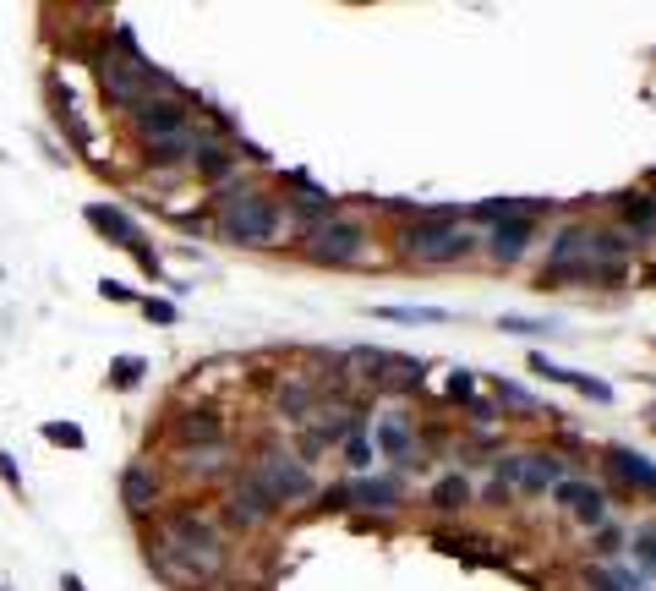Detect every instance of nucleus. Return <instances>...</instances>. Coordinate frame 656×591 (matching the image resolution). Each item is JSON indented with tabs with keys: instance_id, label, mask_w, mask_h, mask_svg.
<instances>
[{
	"instance_id": "16",
	"label": "nucleus",
	"mask_w": 656,
	"mask_h": 591,
	"mask_svg": "<svg viewBox=\"0 0 656 591\" xmlns=\"http://www.w3.org/2000/svg\"><path fill=\"white\" fill-rule=\"evenodd\" d=\"M159 498H164V477H159L154 466H143V460H137V466L121 471V504L132 509V515H154Z\"/></svg>"
},
{
	"instance_id": "25",
	"label": "nucleus",
	"mask_w": 656,
	"mask_h": 591,
	"mask_svg": "<svg viewBox=\"0 0 656 591\" xmlns=\"http://www.w3.org/2000/svg\"><path fill=\"white\" fill-rule=\"evenodd\" d=\"M492 405H498V411H514V416H542L547 411V405L536 400V394H525L514 378H498V384H492Z\"/></svg>"
},
{
	"instance_id": "32",
	"label": "nucleus",
	"mask_w": 656,
	"mask_h": 591,
	"mask_svg": "<svg viewBox=\"0 0 656 591\" xmlns=\"http://www.w3.org/2000/svg\"><path fill=\"white\" fill-rule=\"evenodd\" d=\"M339 449H345L350 471H367V466H372V449H378V444H372V433H367V427H356V433H350Z\"/></svg>"
},
{
	"instance_id": "31",
	"label": "nucleus",
	"mask_w": 656,
	"mask_h": 591,
	"mask_svg": "<svg viewBox=\"0 0 656 591\" xmlns=\"http://www.w3.org/2000/svg\"><path fill=\"white\" fill-rule=\"evenodd\" d=\"M629 564H646V575H656V526H635V537H629Z\"/></svg>"
},
{
	"instance_id": "34",
	"label": "nucleus",
	"mask_w": 656,
	"mask_h": 591,
	"mask_svg": "<svg viewBox=\"0 0 656 591\" xmlns=\"http://www.w3.org/2000/svg\"><path fill=\"white\" fill-rule=\"evenodd\" d=\"M378 318H389V323H449V312H438V307H378Z\"/></svg>"
},
{
	"instance_id": "12",
	"label": "nucleus",
	"mask_w": 656,
	"mask_h": 591,
	"mask_svg": "<svg viewBox=\"0 0 656 591\" xmlns=\"http://www.w3.org/2000/svg\"><path fill=\"white\" fill-rule=\"evenodd\" d=\"M192 170H197L203 181H214V187H225V181L241 170L230 137H219L214 126H203V132H197V143H192Z\"/></svg>"
},
{
	"instance_id": "15",
	"label": "nucleus",
	"mask_w": 656,
	"mask_h": 591,
	"mask_svg": "<svg viewBox=\"0 0 656 591\" xmlns=\"http://www.w3.org/2000/svg\"><path fill=\"white\" fill-rule=\"evenodd\" d=\"M82 214H88V225L99 230L104 241H115V247H126V252H143V247H148L143 230L132 225V214H126V208H115V203H88Z\"/></svg>"
},
{
	"instance_id": "17",
	"label": "nucleus",
	"mask_w": 656,
	"mask_h": 591,
	"mask_svg": "<svg viewBox=\"0 0 656 591\" xmlns=\"http://www.w3.org/2000/svg\"><path fill=\"white\" fill-rule=\"evenodd\" d=\"M525 362H531V373H536V378H547V384H569V389H580L585 400H596V405H607V400H613V389H607L602 378H591V373H574V367L547 362V351H531Z\"/></svg>"
},
{
	"instance_id": "30",
	"label": "nucleus",
	"mask_w": 656,
	"mask_h": 591,
	"mask_svg": "<svg viewBox=\"0 0 656 591\" xmlns=\"http://www.w3.org/2000/svg\"><path fill=\"white\" fill-rule=\"evenodd\" d=\"M443 394H449L454 405H465V411H471V405L482 400V394H476V373H465V367H454V373L443 378Z\"/></svg>"
},
{
	"instance_id": "35",
	"label": "nucleus",
	"mask_w": 656,
	"mask_h": 591,
	"mask_svg": "<svg viewBox=\"0 0 656 591\" xmlns=\"http://www.w3.org/2000/svg\"><path fill=\"white\" fill-rule=\"evenodd\" d=\"M143 318H148V323H175V318H181V307H175V301L148 296V301H143Z\"/></svg>"
},
{
	"instance_id": "14",
	"label": "nucleus",
	"mask_w": 656,
	"mask_h": 591,
	"mask_svg": "<svg viewBox=\"0 0 656 591\" xmlns=\"http://www.w3.org/2000/svg\"><path fill=\"white\" fill-rule=\"evenodd\" d=\"M602 471L613 482H624V488H640V493H656V466L646 455H635V449L624 444H607L602 449Z\"/></svg>"
},
{
	"instance_id": "38",
	"label": "nucleus",
	"mask_w": 656,
	"mask_h": 591,
	"mask_svg": "<svg viewBox=\"0 0 656 591\" xmlns=\"http://www.w3.org/2000/svg\"><path fill=\"white\" fill-rule=\"evenodd\" d=\"M0 482H6L11 493H22V471H17V460H11L6 449H0Z\"/></svg>"
},
{
	"instance_id": "1",
	"label": "nucleus",
	"mask_w": 656,
	"mask_h": 591,
	"mask_svg": "<svg viewBox=\"0 0 656 591\" xmlns=\"http://www.w3.org/2000/svg\"><path fill=\"white\" fill-rule=\"evenodd\" d=\"M214 225L225 241H236V247H279L285 241V197L263 192L252 176H230L225 187H219V208H214Z\"/></svg>"
},
{
	"instance_id": "19",
	"label": "nucleus",
	"mask_w": 656,
	"mask_h": 591,
	"mask_svg": "<svg viewBox=\"0 0 656 591\" xmlns=\"http://www.w3.org/2000/svg\"><path fill=\"white\" fill-rule=\"evenodd\" d=\"M618 230H624L629 241H651L656 236V197L651 192H624L618 197Z\"/></svg>"
},
{
	"instance_id": "26",
	"label": "nucleus",
	"mask_w": 656,
	"mask_h": 591,
	"mask_svg": "<svg viewBox=\"0 0 656 591\" xmlns=\"http://www.w3.org/2000/svg\"><path fill=\"white\" fill-rule=\"evenodd\" d=\"M487 247H492V258L514 263L525 247H531V219H514V225H498V230H492V241H487Z\"/></svg>"
},
{
	"instance_id": "7",
	"label": "nucleus",
	"mask_w": 656,
	"mask_h": 591,
	"mask_svg": "<svg viewBox=\"0 0 656 591\" xmlns=\"http://www.w3.org/2000/svg\"><path fill=\"white\" fill-rule=\"evenodd\" d=\"M219 526H236V531H263L268 520L279 515V504L268 498V488L252 477V471H230L225 477V509H219Z\"/></svg>"
},
{
	"instance_id": "41",
	"label": "nucleus",
	"mask_w": 656,
	"mask_h": 591,
	"mask_svg": "<svg viewBox=\"0 0 656 591\" xmlns=\"http://www.w3.org/2000/svg\"><path fill=\"white\" fill-rule=\"evenodd\" d=\"M137 269H143V274H154V280H159V252H154V247H143V252H137Z\"/></svg>"
},
{
	"instance_id": "21",
	"label": "nucleus",
	"mask_w": 656,
	"mask_h": 591,
	"mask_svg": "<svg viewBox=\"0 0 656 591\" xmlns=\"http://www.w3.org/2000/svg\"><path fill=\"white\" fill-rule=\"evenodd\" d=\"M432 548L438 553H454V559H465V564H482V570H503V553L492 548V542H482V537H449V531H438L432 537Z\"/></svg>"
},
{
	"instance_id": "23",
	"label": "nucleus",
	"mask_w": 656,
	"mask_h": 591,
	"mask_svg": "<svg viewBox=\"0 0 656 591\" xmlns=\"http://www.w3.org/2000/svg\"><path fill=\"white\" fill-rule=\"evenodd\" d=\"M318 400H323V389H312L307 378H285V384L274 389V405L285 416H296V422H307V416L318 411Z\"/></svg>"
},
{
	"instance_id": "46",
	"label": "nucleus",
	"mask_w": 656,
	"mask_h": 591,
	"mask_svg": "<svg viewBox=\"0 0 656 591\" xmlns=\"http://www.w3.org/2000/svg\"><path fill=\"white\" fill-rule=\"evenodd\" d=\"M0 591H6V586H0Z\"/></svg>"
},
{
	"instance_id": "18",
	"label": "nucleus",
	"mask_w": 656,
	"mask_h": 591,
	"mask_svg": "<svg viewBox=\"0 0 656 591\" xmlns=\"http://www.w3.org/2000/svg\"><path fill=\"white\" fill-rule=\"evenodd\" d=\"M378 449H383V455H389L400 471H405V466H416V460H421V449H416V427H410L400 411H389V416L378 422Z\"/></svg>"
},
{
	"instance_id": "33",
	"label": "nucleus",
	"mask_w": 656,
	"mask_h": 591,
	"mask_svg": "<svg viewBox=\"0 0 656 591\" xmlns=\"http://www.w3.org/2000/svg\"><path fill=\"white\" fill-rule=\"evenodd\" d=\"M39 433H44V444H55V449H82L88 444V433H82L77 422H44Z\"/></svg>"
},
{
	"instance_id": "28",
	"label": "nucleus",
	"mask_w": 656,
	"mask_h": 591,
	"mask_svg": "<svg viewBox=\"0 0 656 591\" xmlns=\"http://www.w3.org/2000/svg\"><path fill=\"white\" fill-rule=\"evenodd\" d=\"M432 509H465L471 504V477H465V471H449V477H438L432 482Z\"/></svg>"
},
{
	"instance_id": "5",
	"label": "nucleus",
	"mask_w": 656,
	"mask_h": 591,
	"mask_svg": "<svg viewBox=\"0 0 656 591\" xmlns=\"http://www.w3.org/2000/svg\"><path fill=\"white\" fill-rule=\"evenodd\" d=\"M246 471L263 482L268 498H274L279 509H296V504H312V498H318V477H312V466L296 455V449L279 444V438H268Z\"/></svg>"
},
{
	"instance_id": "29",
	"label": "nucleus",
	"mask_w": 656,
	"mask_h": 591,
	"mask_svg": "<svg viewBox=\"0 0 656 591\" xmlns=\"http://www.w3.org/2000/svg\"><path fill=\"white\" fill-rule=\"evenodd\" d=\"M143 378H148L143 356H121V362H110V378H104V384H110V389H137Z\"/></svg>"
},
{
	"instance_id": "42",
	"label": "nucleus",
	"mask_w": 656,
	"mask_h": 591,
	"mask_svg": "<svg viewBox=\"0 0 656 591\" xmlns=\"http://www.w3.org/2000/svg\"><path fill=\"white\" fill-rule=\"evenodd\" d=\"M487 498H492V504H509V498H514V488H509V482L498 477V482H492V488H487Z\"/></svg>"
},
{
	"instance_id": "8",
	"label": "nucleus",
	"mask_w": 656,
	"mask_h": 591,
	"mask_svg": "<svg viewBox=\"0 0 656 591\" xmlns=\"http://www.w3.org/2000/svg\"><path fill=\"white\" fill-rule=\"evenodd\" d=\"M301 252H307V263H334V269H345V263H361L367 258V225L361 219H328L318 236H301Z\"/></svg>"
},
{
	"instance_id": "6",
	"label": "nucleus",
	"mask_w": 656,
	"mask_h": 591,
	"mask_svg": "<svg viewBox=\"0 0 656 591\" xmlns=\"http://www.w3.org/2000/svg\"><path fill=\"white\" fill-rule=\"evenodd\" d=\"M126 126H132V137L137 143H170V137H186L197 126V115H192V104H186L181 94H148L143 104H132L126 110Z\"/></svg>"
},
{
	"instance_id": "45",
	"label": "nucleus",
	"mask_w": 656,
	"mask_h": 591,
	"mask_svg": "<svg viewBox=\"0 0 656 591\" xmlns=\"http://www.w3.org/2000/svg\"><path fill=\"white\" fill-rule=\"evenodd\" d=\"M646 280H651V285H656V269H646Z\"/></svg>"
},
{
	"instance_id": "9",
	"label": "nucleus",
	"mask_w": 656,
	"mask_h": 591,
	"mask_svg": "<svg viewBox=\"0 0 656 591\" xmlns=\"http://www.w3.org/2000/svg\"><path fill=\"white\" fill-rule=\"evenodd\" d=\"M498 477L509 482L514 493H553L558 482L569 477V466L547 449H520V455H503L498 460Z\"/></svg>"
},
{
	"instance_id": "22",
	"label": "nucleus",
	"mask_w": 656,
	"mask_h": 591,
	"mask_svg": "<svg viewBox=\"0 0 656 591\" xmlns=\"http://www.w3.org/2000/svg\"><path fill=\"white\" fill-rule=\"evenodd\" d=\"M400 482L394 477H350V504H367V509H400Z\"/></svg>"
},
{
	"instance_id": "20",
	"label": "nucleus",
	"mask_w": 656,
	"mask_h": 591,
	"mask_svg": "<svg viewBox=\"0 0 656 591\" xmlns=\"http://www.w3.org/2000/svg\"><path fill=\"white\" fill-rule=\"evenodd\" d=\"M230 460H236V449L214 444V449H186V455H175V466L186 471V482H214V477H230Z\"/></svg>"
},
{
	"instance_id": "3",
	"label": "nucleus",
	"mask_w": 656,
	"mask_h": 591,
	"mask_svg": "<svg viewBox=\"0 0 656 591\" xmlns=\"http://www.w3.org/2000/svg\"><path fill=\"white\" fill-rule=\"evenodd\" d=\"M159 542H170L181 559H192L197 564V575H203L208 586H219L225 581V570H230V537H225V526H219L208 509H192V504H175V509H164V520H159V531H154Z\"/></svg>"
},
{
	"instance_id": "13",
	"label": "nucleus",
	"mask_w": 656,
	"mask_h": 591,
	"mask_svg": "<svg viewBox=\"0 0 656 591\" xmlns=\"http://www.w3.org/2000/svg\"><path fill=\"white\" fill-rule=\"evenodd\" d=\"M421 378H427V362H421V356L378 351V367H372V389H383V394H416Z\"/></svg>"
},
{
	"instance_id": "24",
	"label": "nucleus",
	"mask_w": 656,
	"mask_h": 591,
	"mask_svg": "<svg viewBox=\"0 0 656 591\" xmlns=\"http://www.w3.org/2000/svg\"><path fill=\"white\" fill-rule=\"evenodd\" d=\"M536 214V203H514V197H492V203H476V208H465V219H476V225H514V219H531Z\"/></svg>"
},
{
	"instance_id": "36",
	"label": "nucleus",
	"mask_w": 656,
	"mask_h": 591,
	"mask_svg": "<svg viewBox=\"0 0 656 591\" xmlns=\"http://www.w3.org/2000/svg\"><path fill=\"white\" fill-rule=\"evenodd\" d=\"M591 542H596V553H613L618 542H624V531H618L613 520H607V526H596V537H591Z\"/></svg>"
},
{
	"instance_id": "27",
	"label": "nucleus",
	"mask_w": 656,
	"mask_h": 591,
	"mask_svg": "<svg viewBox=\"0 0 656 591\" xmlns=\"http://www.w3.org/2000/svg\"><path fill=\"white\" fill-rule=\"evenodd\" d=\"M203 126H192L186 137H170V143H148L143 148V165H192V143Z\"/></svg>"
},
{
	"instance_id": "40",
	"label": "nucleus",
	"mask_w": 656,
	"mask_h": 591,
	"mask_svg": "<svg viewBox=\"0 0 656 591\" xmlns=\"http://www.w3.org/2000/svg\"><path fill=\"white\" fill-rule=\"evenodd\" d=\"M99 291H104V296H110V301H143V296H137V291H126V285H115V280H104V285H99Z\"/></svg>"
},
{
	"instance_id": "44",
	"label": "nucleus",
	"mask_w": 656,
	"mask_h": 591,
	"mask_svg": "<svg viewBox=\"0 0 656 591\" xmlns=\"http://www.w3.org/2000/svg\"><path fill=\"white\" fill-rule=\"evenodd\" d=\"M646 422H651V433H656V405H651V411H646Z\"/></svg>"
},
{
	"instance_id": "43",
	"label": "nucleus",
	"mask_w": 656,
	"mask_h": 591,
	"mask_svg": "<svg viewBox=\"0 0 656 591\" xmlns=\"http://www.w3.org/2000/svg\"><path fill=\"white\" fill-rule=\"evenodd\" d=\"M61 591H88V586H82V575L66 570V575H61Z\"/></svg>"
},
{
	"instance_id": "2",
	"label": "nucleus",
	"mask_w": 656,
	"mask_h": 591,
	"mask_svg": "<svg viewBox=\"0 0 656 591\" xmlns=\"http://www.w3.org/2000/svg\"><path fill=\"white\" fill-rule=\"evenodd\" d=\"M93 83H99V99L110 110H132L148 94H170V77L154 72V61H143L132 28H115V39H104V50L93 55Z\"/></svg>"
},
{
	"instance_id": "11",
	"label": "nucleus",
	"mask_w": 656,
	"mask_h": 591,
	"mask_svg": "<svg viewBox=\"0 0 656 591\" xmlns=\"http://www.w3.org/2000/svg\"><path fill=\"white\" fill-rule=\"evenodd\" d=\"M164 433H170L175 455H186V449H214L225 444V422H219V411H175L170 422H164Z\"/></svg>"
},
{
	"instance_id": "4",
	"label": "nucleus",
	"mask_w": 656,
	"mask_h": 591,
	"mask_svg": "<svg viewBox=\"0 0 656 591\" xmlns=\"http://www.w3.org/2000/svg\"><path fill=\"white\" fill-rule=\"evenodd\" d=\"M476 236L460 230V208H427L416 225L400 230V252L410 263H460L471 258Z\"/></svg>"
},
{
	"instance_id": "37",
	"label": "nucleus",
	"mask_w": 656,
	"mask_h": 591,
	"mask_svg": "<svg viewBox=\"0 0 656 591\" xmlns=\"http://www.w3.org/2000/svg\"><path fill=\"white\" fill-rule=\"evenodd\" d=\"M503 329L509 334H547L553 323H542V318H503Z\"/></svg>"
},
{
	"instance_id": "10",
	"label": "nucleus",
	"mask_w": 656,
	"mask_h": 591,
	"mask_svg": "<svg viewBox=\"0 0 656 591\" xmlns=\"http://www.w3.org/2000/svg\"><path fill=\"white\" fill-rule=\"evenodd\" d=\"M553 504H558V509H569L574 526H585V531L607 526V493L596 488L591 477H564V482L553 488Z\"/></svg>"
},
{
	"instance_id": "39",
	"label": "nucleus",
	"mask_w": 656,
	"mask_h": 591,
	"mask_svg": "<svg viewBox=\"0 0 656 591\" xmlns=\"http://www.w3.org/2000/svg\"><path fill=\"white\" fill-rule=\"evenodd\" d=\"M318 504H323V509H345V504H350V482H339V488L318 493Z\"/></svg>"
}]
</instances>
